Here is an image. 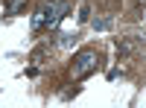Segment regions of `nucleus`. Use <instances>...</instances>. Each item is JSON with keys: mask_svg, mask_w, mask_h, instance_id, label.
Segmentation results:
<instances>
[{"mask_svg": "<svg viewBox=\"0 0 146 108\" xmlns=\"http://www.w3.org/2000/svg\"><path fill=\"white\" fill-rule=\"evenodd\" d=\"M111 27V21H105V18H94V29H108Z\"/></svg>", "mask_w": 146, "mask_h": 108, "instance_id": "39448f33", "label": "nucleus"}, {"mask_svg": "<svg viewBox=\"0 0 146 108\" xmlns=\"http://www.w3.org/2000/svg\"><path fill=\"white\" fill-rule=\"evenodd\" d=\"M96 64H100V56H96V50H79L76 56H73V64H70V79L73 82H82L85 76H91Z\"/></svg>", "mask_w": 146, "mask_h": 108, "instance_id": "f257e3e1", "label": "nucleus"}, {"mask_svg": "<svg viewBox=\"0 0 146 108\" xmlns=\"http://www.w3.org/2000/svg\"><path fill=\"white\" fill-rule=\"evenodd\" d=\"M47 15H50V3H41L32 15V32H44L47 27Z\"/></svg>", "mask_w": 146, "mask_h": 108, "instance_id": "7ed1b4c3", "label": "nucleus"}, {"mask_svg": "<svg viewBox=\"0 0 146 108\" xmlns=\"http://www.w3.org/2000/svg\"><path fill=\"white\" fill-rule=\"evenodd\" d=\"M23 9H27V0H9V6H6L9 15H18V12H23Z\"/></svg>", "mask_w": 146, "mask_h": 108, "instance_id": "20e7f679", "label": "nucleus"}, {"mask_svg": "<svg viewBox=\"0 0 146 108\" xmlns=\"http://www.w3.org/2000/svg\"><path fill=\"white\" fill-rule=\"evenodd\" d=\"M88 15H91V9L82 6V9H79V21H88Z\"/></svg>", "mask_w": 146, "mask_h": 108, "instance_id": "423d86ee", "label": "nucleus"}, {"mask_svg": "<svg viewBox=\"0 0 146 108\" xmlns=\"http://www.w3.org/2000/svg\"><path fill=\"white\" fill-rule=\"evenodd\" d=\"M67 9H70V0H53V3H50V15H47V27H44V32L56 29L58 23H62V18L67 15Z\"/></svg>", "mask_w": 146, "mask_h": 108, "instance_id": "f03ea898", "label": "nucleus"}]
</instances>
